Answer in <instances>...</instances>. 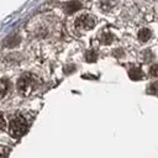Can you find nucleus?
Returning a JSON list of instances; mask_svg holds the SVG:
<instances>
[{"label": "nucleus", "mask_w": 158, "mask_h": 158, "mask_svg": "<svg viewBox=\"0 0 158 158\" xmlns=\"http://www.w3.org/2000/svg\"><path fill=\"white\" fill-rule=\"evenodd\" d=\"M75 26L80 30H91L95 26V20L90 15H81L75 20Z\"/></svg>", "instance_id": "obj_3"}, {"label": "nucleus", "mask_w": 158, "mask_h": 158, "mask_svg": "<svg viewBox=\"0 0 158 158\" xmlns=\"http://www.w3.org/2000/svg\"><path fill=\"white\" fill-rule=\"evenodd\" d=\"M85 59H86V62H89V63L95 62V60L98 59V54H96V52L93 51V49L88 51V52L85 53Z\"/></svg>", "instance_id": "obj_9"}, {"label": "nucleus", "mask_w": 158, "mask_h": 158, "mask_svg": "<svg viewBox=\"0 0 158 158\" xmlns=\"http://www.w3.org/2000/svg\"><path fill=\"white\" fill-rule=\"evenodd\" d=\"M19 43H20V37H19L17 35H14V36H10V37H7V38L5 40L4 46L11 48V47H16Z\"/></svg>", "instance_id": "obj_5"}, {"label": "nucleus", "mask_w": 158, "mask_h": 158, "mask_svg": "<svg viewBox=\"0 0 158 158\" xmlns=\"http://www.w3.org/2000/svg\"><path fill=\"white\" fill-rule=\"evenodd\" d=\"M35 86H36L35 78L28 73L22 74L19 79V81H17V90L20 91V94H22L25 96L30 95L33 91Z\"/></svg>", "instance_id": "obj_1"}, {"label": "nucleus", "mask_w": 158, "mask_h": 158, "mask_svg": "<svg viewBox=\"0 0 158 158\" xmlns=\"http://www.w3.org/2000/svg\"><path fill=\"white\" fill-rule=\"evenodd\" d=\"M149 73H151L152 77H158V64L152 65L151 69H149Z\"/></svg>", "instance_id": "obj_13"}, {"label": "nucleus", "mask_w": 158, "mask_h": 158, "mask_svg": "<svg viewBox=\"0 0 158 158\" xmlns=\"http://www.w3.org/2000/svg\"><path fill=\"white\" fill-rule=\"evenodd\" d=\"M80 6H81V5H80L79 1L73 0V1H69V2H67V4L64 5V10H65L67 14H73V12H75L77 10H79Z\"/></svg>", "instance_id": "obj_4"}, {"label": "nucleus", "mask_w": 158, "mask_h": 158, "mask_svg": "<svg viewBox=\"0 0 158 158\" xmlns=\"http://www.w3.org/2000/svg\"><path fill=\"white\" fill-rule=\"evenodd\" d=\"M10 135L14 138H19L27 131V121L22 116H16L10 121Z\"/></svg>", "instance_id": "obj_2"}, {"label": "nucleus", "mask_w": 158, "mask_h": 158, "mask_svg": "<svg viewBox=\"0 0 158 158\" xmlns=\"http://www.w3.org/2000/svg\"><path fill=\"white\" fill-rule=\"evenodd\" d=\"M9 80L7 79H0V98H2L6 93H7V90H9Z\"/></svg>", "instance_id": "obj_8"}, {"label": "nucleus", "mask_w": 158, "mask_h": 158, "mask_svg": "<svg viewBox=\"0 0 158 158\" xmlns=\"http://www.w3.org/2000/svg\"><path fill=\"white\" fill-rule=\"evenodd\" d=\"M114 5H115V1H112V0H102V2H101V7L104 10H110Z\"/></svg>", "instance_id": "obj_12"}, {"label": "nucleus", "mask_w": 158, "mask_h": 158, "mask_svg": "<svg viewBox=\"0 0 158 158\" xmlns=\"http://www.w3.org/2000/svg\"><path fill=\"white\" fill-rule=\"evenodd\" d=\"M6 154H7V149L4 147H0V158H6Z\"/></svg>", "instance_id": "obj_15"}, {"label": "nucleus", "mask_w": 158, "mask_h": 158, "mask_svg": "<svg viewBox=\"0 0 158 158\" xmlns=\"http://www.w3.org/2000/svg\"><path fill=\"white\" fill-rule=\"evenodd\" d=\"M112 35L111 33H102V36H101V42L104 43V44H109V43H111L112 42Z\"/></svg>", "instance_id": "obj_11"}, {"label": "nucleus", "mask_w": 158, "mask_h": 158, "mask_svg": "<svg viewBox=\"0 0 158 158\" xmlns=\"http://www.w3.org/2000/svg\"><path fill=\"white\" fill-rule=\"evenodd\" d=\"M5 127H6L5 118H4V116L0 114V131H4V130H5Z\"/></svg>", "instance_id": "obj_14"}, {"label": "nucleus", "mask_w": 158, "mask_h": 158, "mask_svg": "<svg viewBox=\"0 0 158 158\" xmlns=\"http://www.w3.org/2000/svg\"><path fill=\"white\" fill-rule=\"evenodd\" d=\"M151 36H152V33L148 28H142L138 31V40L141 42H147L151 38Z\"/></svg>", "instance_id": "obj_7"}, {"label": "nucleus", "mask_w": 158, "mask_h": 158, "mask_svg": "<svg viewBox=\"0 0 158 158\" xmlns=\"http://www.w3.org/2000/svg\"><path fill=\"white\" fill-rule=\"evenodd\" d=\"M128 75L132 80H139V79H142L143 73L139 68H131L130 72H128Z\"/></svg>", "instance_id": "obj_6"}, {"label": "nucleus", "mask_w": 158, "mask_h": 158, "mask_svg": "<svg viewBox=\"0 0 158 158\" xmlns=\"http://www.w3.org/2000/svg\"><path fill=\"white\" fill-rule=\"evenodd\" d=\"M147 93H148V94H152V95H156V94H158V81H156V83H152V84L148 86V89H147Z\"/></svg>", "instance_id": "obj_10"}, {"label": "nucleus", "mask_w": 158, "mask_h": 158, "mask_svg": "<svg viewBox=\"0 0 158 158\" xmlns=\"http://www.w3.org/2000/svg\"><path fill=\"white\" fill-rule=\"evenodd\" d=\"M73 70H74V67H69V68L67 67V68H65V73H68V72H73Z\"/></svg>", "instance_id": "obj_16"}]
</instances>
